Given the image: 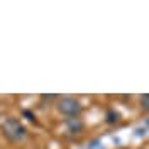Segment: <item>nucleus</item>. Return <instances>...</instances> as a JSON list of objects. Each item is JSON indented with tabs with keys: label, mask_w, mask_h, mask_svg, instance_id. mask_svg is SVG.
<instances>
[{
	"label": "nucleus",
	"mask_w": 149,
	"mask_h": 149,
	"mask_svg": "<svg viewBox=\"0 0 149 149\" xmlns=\"http://www.w3.org/2000/svg\"><path fill=\"white\" fill-rule=\"evenodd\" d=\"M141 109L142 110H149V93L141 97Z\"/></svg>",
	"instance_id": "obj_3"
},
{
	"label": "nucleus",
	"mask_w": 149,
	"mask_h": 149,
	"mask_svg": "<svg viewBox=\"0 0 149 149\" xmlns=\"http://www.w3.org/2000/svg\"><path fill=\"white\" fill-rule=\"evenodd\" d=\"M124 149H127V148H124Z\"/></svg>",
	"instance_id": "obj_4"
},
{
	"label": "nucleus",
	"mask_w": 149,
	"mask_h": 149,
	"mask_svg": "<svg viewBox=\"0 0 149 149\" xmlns=\"http://www.w3.org/2000/svg\"><path fill=\"white\" fill-rule=\"evenodd\" d=\"M2 132H3V136L7 137L9 141H20L26 137V134H27V130L26 127L17 120V119H7V120H3L2 124Z\"/></svg>",
	"instance_id": "obj_1"
},
{
	"label": "nucleus",
	"mask_w": 149,
	"mask_h": 149,
	"mask_svg": "<svg viewBox=\"0 0 149 149\" xmlns=\"http://www.w3.org/2000/svg\"><path fill=\"white\" fill-rule=\"evenodd\" d=\"M56 109H58L59 113H63L70 119H74L81 113V103L73 97H61L56 102Z\"/></svg>",
	"instance_id": "obj_2"
}]
</instances>
